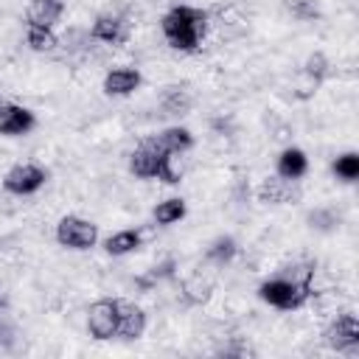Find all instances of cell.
Listing matches in <instances>:
<instances>
[{
	"instance_id": "4fadbf2b",
	"label": "cell",
	"mask_w": 359,
	"mask_h": 359,
	"mask_svg": "<svg viewBox=\"0 0 359 359\" xmlns=\"http://www.w3.org/2000/svg\"><path fill=\"white\" fill-rule=\"evenodd\" d=\"M65 11L62 0H31L25 8V22L28 25H42V28H53L59 22Z\"/></svg>"
},
{
	"instance_id": "8992f818",
	"label": "cell",
	"mask_w": 359,
	"mask_h": 359,
	"mask_svg": "<svg viewBox=\"0 0 359 359\" xmlns=\"http://www.w3.org/2000/svg\"><path fill=\"white\" fill-rule=\"evenodd\" d=\"M323 339L331 351L337 353H356L359 351V317L345 311L339 317H334L325 331H323Z\"/></svg>"
},
{
	"instance_id": "cb8c5ba5",
	"label": "cell",
	"mask_w": 359,
	"mask_h": 359,
	"mask_svg": "<svg viewBox=\"0 0 359 359\" xmlns=\"http://www.w3.org/2000/svg\"><path fill=\"white\" fill-rule=\"evenodd\" d=\"M171 275H174V261H171V258H165L160 266H154V269H151L146 278H140L137 283H140L143 289H149L154 280H163V278H171Z\"/></svg>"
},
{
	"instance_id": "44dd1931",
	"label": "cell",
	"mask_w": 359,
	"mask_h": 359,
	"mask_svg": "<svg viewBox=\"0 0 359 359\" xmlns=\"http://www.w3.org/2000/svg\"><path fill=\"white\" fill-rule=\"evenodd\" d=\"M25 42H28V48L36 50V53H50V50H56L59 36L53 34V28L28 25V28H25Z\"/></svg>"
},
{
	"instance_id": "ffe728a7",
	"label": "cell",
	"mask_w": 359,
	"mask_h": 359,
	"mask_svg": "<svg viewBox=\"0 0 359 359\" xmlns=\"http://www.w3.org/2000/svg\"><path fill=\"white\" fill-rule=\"evenodd\" d=\"M210 294H213V280H208L202 275H194L182 283V297L188 306H202L210 300Z\"/></svg>"
},
{
	"instance_id": "9c48e42d",
	"label": "cell",
	"mask_w": 359,
	"mask_h": 359,
	"mask_svg": "<svg viewBox=\"0 0 359 359\" xmlns=\"http://www.w3.org/2000/svg\"><path fill=\"white\" fill-rule=\"evenodd\" d=\"M90 36L98 42H107V45H123L129 39V22L118 14H101V17H95Z\"/></svg>"
},
{
	"instance_id": "5bb4252c",
	"label": "cell",
	"mask_w": 359,
	"mask_h": 359,
	"mask_svg": "<svg viewBox=\"0 0 359 359\" xmlns=\"http://www.w3.org/2000/svg\"><path fill=\"white\" fill-rule=\"evenodd\" d=\"M278 177H283V180H292V182H297L300 177H306V171H309V157H306V151L303 149H297V146H289V149H283L280 151V157H278Z\"/></svg>"
},
{
	"instance_id": "e0dca14e",
	"label": "cell",
	"mask_w": 359,
	"mask_h": 359,
	"mask_svg": "<svg viewBox=\"0 0 359 359\" xmlns=\"http://www.w3.org/2000/svg\"><path fill=\"white\" fill-rule=\"evenodd\" d=\"M185 213H188V205H185L182 196H168V199H163V202L151 210V216H154V222H157L160 227H168V224L182 222Z\"/></svg>"
},
{
	"instance_id": "5b68a950",
	"label": "cell",
	"mask_w": 359,
	"mask_h": 359,
	"mask_svg": "<svg viewBox=\"0 0 359 359\" xmlns=\"http://www.w3.org/2000/svg\"><path fill=\"white\" fill-rule=\"evenodd\" d=\"M56 241L67 250H90L98 241V224L81 216H62L56 224Z\"/></svg>"
},
{
	"instance_id": "7a4b0ae2",
	"label": "cell",
	"mask_w": 359,
	"mask_h": 359,
	"mask_svg": "<svg viewBox=\"0 0 359 359\" xmlns=\"http://www.w3.org/2000/svg\"><path fill=\"white\" fill-rule=\"evenodd\" d=\"M129 171L140 180H163L165 185L180 182V171L171 165V154L157 143V137H146L129 157Z\"/></svg>"
},
{
	"instance_id": "52a82bcc",
	"label": "cell",
	"mask_w": 359,
	"mask_h": 359,
	"mask_svg": "<svg viewBox=\"0 0 359 359\" xmlns=\"http://www.w3.org/2000/svg\"><path fill=\"white\" fill-rule=\"evenodd\" d=\"M48 182V171L36 163H17L3 174V191L14 196H31Z\"/></svg>"
},
{
	"instance_id": "7402d4cb",
	"label": "cell",
	"mask_w": 359,
	"mask_h": 359,
	"mask_svg": "<svg viewBox=\"0 0 359 359\" xmlns=\"http://www.w3.org/2000/svg\"><path fill=\"white\" fill-rule=\"evenodd\" d=\"M236 252H238L236 238H230V236H219V238H213L210 247L205 250V258L213 261V264H230V261L236 258Z\"/></svg>"
},
{
	"instance_id": "484cf974",
	"label": "cell",
	"mask_w": 359,
	"mask_h": 359,
	"mask_svg": "<svg viewBox=\"0 0 359 359\" xmlns=\"http://www.w3.org/2000/svg\"><path fill=\"white\" fill-rule=\"evenodd\" d=\"M3 306H6V300H3V294H0V309H3Z\"/></svg>"
},
{
	"instance_id": "ac0fdd59",
	"label": "cell",
	"mask_w": 359,
	"mask_h": 359,
	"mask_svg": "<svg viewBox=\"0 0 359 359\" xmlns=\"http://www.w3.org/2000/svg\"><path fill=\"white\" fill-rule=\"evenodd\" d=\"M328 76H331V62H328V56L320 53V50H314V53L306 59V65H303V79H306L309 87L317 93V87H320Z\"/></svg>"
},
{
	"instance_id": "d4e9b609",
	"label": "cell",
	"mask_w": 359,
	"mask_h": 359,
	"mask_svg": "<svg viewBox=\"0 0 359 359\" xmlns=\"http://www.w3.org/2000/svg\"><path fill=\"white\" fill-rule=\"evenodd\" d=\"M289 8H292V14H294L297 20H314V17L320 14V8L314 6V0H294Z\"/></svg>"
},
{
	"instance_id": "d6986e66",
	"label": "cell",
	"mask_w": 359,
	"mask_h": 359,
	"mask_svg": "<svg viewBox=\"0 0 359 359\" xmlns=\"http://www.w3.org/2000/svg\"><path fill=\"white\" fill-rule=\"evenodd\" d=\"M140 244H143V238L137 230H118L104 241V250L109 255H129V252L140 250Z\"/></svg>"
},
{
	"instance_id": "4316f807",
	"label": "cell",
	"mask_w": 359,
	"mask_h": 359,
	"mask_svg": "<svg viewBox=\"0 0 359 359\" xmlns=\"http://www.w3.org/2000/svg\"><path fill=\"white\" fill-rule=\"evenodd\" d=\"M0 337H3V328H0Z\"/></svg>"
},
{
	"instance_id": "2e32d148",
	"label": "cell",
	"mask_w": 359,
	"mask_h": 359,
	"mask_svg": "<svg viewBox=\"0 0 359 359\" xmlns=\"http://www.w3.org/2000/svg\"><path fill=\"white\" fill-rule=\"evenodd\" d=\"M154 137H157V143H160L168 154L188 151V149L194 146V135H191V129H185V126H168V129H163V132L154 135Z\"/></svg>"
},
{
	"instance_id": "8fae6325",
	"label": "cell",
	"mask_w": 359,
	"mask_h": 359,
	"mask_svg": "<svg viewBox=\"0 0 359 359\" xmlns=\"http://www.w3.org/2000/svg\"><path fill=\"white\" fill-rule=\"evenodd\" d=\"M140 84H143V76H140L137 67H115V70H109L104 76V93L115 95V98L132 95Z\"/></svg>"
},
{
	"instance_id": "277c9868",
	"label": "cell",
	"mask_w": 359,
	"mask_h": 359,
	"mask_svg": "<svg viewBox=\"0 0 359 359\" xmlns=\"http://www.w3.org/2000/svg\"><path fill=\"white\" fill-rule=\"evenodd\" d=\"M118 323H121V297H101L87 309V331L98 342L115 339Z\"/></svg>"
},
{
	"instance_id": "7c38bea8",
	"label": "cell",
	"mask_w": 359,
	"mask_h": 359,
	"mask_svg": "<svg viewBox=\"0 0 359 359\" xmlns=\"http://www.w3.org/2000/svg\"><path fill=\"white\" fill-rule=\"evenodd\" d=\"M146 331V311L129 300H121V323H118V339H140Z\"/></svg>"
},
{
	"instance_id": "3957f363",
	"label": "cell",
	"mask_w": 359,
	"mask_h": 359,
	"mask_svg": "<svg viewBox=\"0 0 359 359\" xmlns=\"http://www.w3.org/2000/svg\"><path fill=\"white\" fill-rule=\"evenodd\" d=\"M314 275V272H311ZM311 275H303V278H286V275H278V278H269L258 286V297L272 306V309H280V311H294V309H303L311 297Z\"/></svg>"
},
{
	"instance_id": "603a6c76",
	"label": "cell",
	"mask_w": 359,
	"mask_h": 359,
	"mask_svg": "<svg viewBox=\"0 0 359 359\" xmlns=\"http://www.w3.org/2000/svg\"><path fill=\"white\" fill-rule=\"evenodd\" d=\"M334 174L339 177V180H345V182H356L359 180V154L356 151H345V154H339L337 160H334Z\"/></svg>"
},
{
	"instance_id": "6da1fadb",
	"label": "cell",
	"mask_w": 359,
	"mask_h": 359,
	"mask_svg": "<svg viewBox=\"0 0 359 359\" xmlns=\"http://www.w3.org/2000/svg\"><path fill=\"white\" fill-rule=\"evenodd\" d=\"M160 31L174 50L196 53L208 34V11L194 6H171L160 20Z\"/></svg>"
},
{
	"instance_id": "30bf717a",
	"label": "cell",
	"mask_w": 359,
	"mask_h": 359,
	"mask_svg": "<svg viewBox=\"0 0 359 359\" xmlns=\"http://www.w3.org/2000/svg\"><path fill=\"white\" fill-rule=\"evenodd\" d=\"M258 202H266V205H289L294 199H300V191L294 188L292 180H283V177H269L258 185L255 191Z\"/></svg>"
},
{
	"instance_id": "9a60e30c",
	"label": "cell",
	"mask_w": 359,
	"mask_h": 359,
	"mask_svg": "<svg viewBox=\"0 0 359 359\" xmlns=\"http://www.w3.org/2000/svg\"><path fill=\"white\" fill-rule=\"evenodd\" d=\"M191 104H194V98H191V93L182 90V87H165L163 95H160L163 112H165V115H174V118L188 115V112H191Z\"/></svg>"
},
{
	"instance_id": "ba28073f",
	"label": "cell",
	"mask_w": 359,
	"mask_h": 359,
	"mask_svg": "<svg viewBox=\"0 0 359 359\" xmlns=\"http://www.w3.org/2000/svg\"><path fill=\"white\" fill-rule=\"evenodd\" d=\"M36 126V115L22 104H0V135L6 137H22Z\"/></svg>"
}]
</instances>
